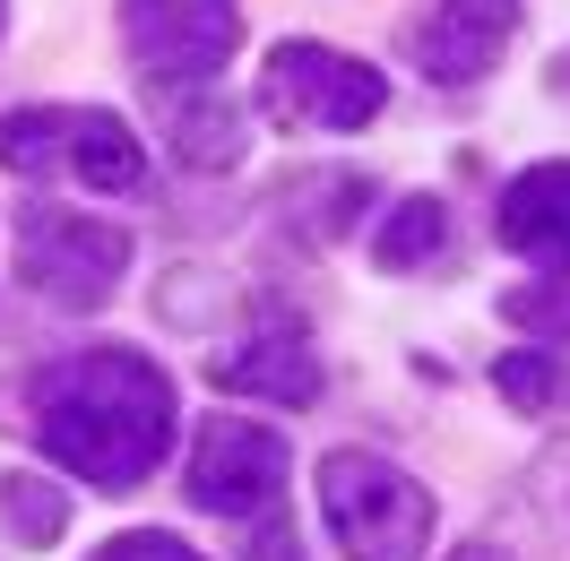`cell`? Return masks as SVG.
<instances>
[{
	"mask_svg": "<svg viewBox=\"0 0 570 561\" xmlns=\"http://www.w3.org/2000/svg\"><path fill=\"white\" fill-rule=\"evenodd\" d=\"M121 43L156 87H208L243 43V0H121Z\"/></svg>",
	"mask_w": 570,
	"mask_h": 561,
	"instance_id": "obj_6",
	"label": "cell"
},
{
	"mask_svg": "<svg viewBox=\"0 0 570 561\" xmlns=\"http://www.w3.org/2000/svg\"><path fill=\"white\" fill-rule=\"evenodd\" d=\"M381 105H390V78L312 36H285L259 70V112L285 130H363V121H381Z\"/></svg>",
	"mask_w": 570,
	"mask_h": 561,
	"instance_id": "obj_4",
	"label": "cell"
},
{
	"mask_svg": "<svg viewBox=\"0 0 570 561\" xmlns=\"http://www.w3.org/2000/svg\"><path fill=\"white\" fill-rule=\"evenodd\" d=\"M501 312L519 319V328H544V337H570V294H562V277H553V285H519V294H501Z\"/></svg>",
	"mask_w": 570,
	"mask_h": 561,
	"instance_id": "obj_16",
	"label": "cell"
},
{
	"mask_svg": "<svg viewBox=\"0 0 570 561\" xmlns=\"http://www.w3.org/2000/svg\"><path fill=\"white\" fill-rule=\"evenodd\" d=\"M18 277L36 285L43 303H61V312H105L112 285L130 277V234L96 225L78 208H27V225H18Z\"/></svg>",
	"mask_w": 570,
	"mask_h": 561,
	"instance_id": "obj_5",
	"label": "cell"
},
{
	"mask_svg": "<svg viewBox=\"0 0 570 561\" xmlns=\"http://www.w3.org/2000/svg\"><path fill=\"white\" fill-rule=\"evenodd\" d=\"M519 36V0H424L406 18V52L432 87H475Z\"/></svg>",
	"mask_w": 570,
	"mask_h": 561,
	"instance_id": "obj_7",
	"label": "cell"
},
{
	"mask_svg": "<svg viewBox=\"0 0 570 561\" xmlns=\"http://www.w3.org/2000/svg\"><path fill=\"white\" fill-rule=\"evenodd\" d=\"M441 243H450V208H441L432 190H415V199H397V208H390V225H381L372 259H381V268H424Z\"/></svg>",
	"mask_w": 570,
	"mask_h": 561,
	"instance_id": "obj_13",
	"label": "cell"
},
{
	"mask_svg": "<svg viewBox=\"0 0 570 561\" xmlns=\"http://www.w3.org/2000/svg\"><path fill=\"white\" fill-rule=\"evenodd\" d=\"M285 475H294V457H285V432L259 415H208L199 423V441H190V510H208V519H234V526H259L285 510Z\"/></svg>",
	"mask_w": 570,
	"mask_h": 561,
	"instance_id": "obj_3",
	"label": "cell"
},
{
	"mask_svg": "<svg viewBox=\"0 0 570 561\" xmlns=\"http://www.w3.org/2000/svg\"><path fill=\"white\" fill-rule=\"evenodd\" d=\"M27 423L52 466L96 492H139L174 450V381L139 346H87L43 363L27 388Z\"/></svg>",
	"mask_w": 570,
	"mask_h": 561,
	"instance_id": "obj_1",
	"label": "cell"
},
{
	"mask_svg": "<svg viewBox=\"0 0 570 561\" xmlns=\"http://www.w3.org/2000/svg\"><path fill=\"white\" fill-rule=\"evenodd\" d=\"M70 165V112H0V174H52Z\"/></svg>",
	"mask_w": 570,
	"mask_h": 561,
	"instance_id": "obj_12",
	"label": "cell"
},
{
	"mask_svg": "<svg viewBox=\"0 0 570 561\" xmlns=\"http://www.w3.org/2000/svg\"><path fill=\"white\" fill-rule=\"evenodd\" d=\"M450 561H501V553H493V544H466V553H450Z\"/></svg>",
	"mask_w": 570,
	"mask_h": 561,
	"instance_id": "obj_19",
	"label": "cell"
},
{
	"mask_svg": "<svg viewBox=\"0 0 570 561\" xmlns=\"http://www.w3.org/2000/svg\"><path fill=\"white\" fill-rule=\"evenodd\" d=\"M493 388L519 406V415H562V406H570V363H562V354H544V346H510L493 363Z\"/></svg>",
	"mask_w": 570,
	"mask_h": 561,
	"instance_id": "obj_11",
	"label": "cell"
},
{
	"mask_svg": "<svg viewBox=\"0 0 570 561\" xmlns=\"http://www.w3.org/2000/svg\"><path fill=\"white\" fill-rule=\"evenodd\" d=\"M321 519L346 561H424L432 492L381 450H328L321 457Z\"/></svg>",
	"mask_w": 570,
	"mask_h": 561,
	"instance_id": "obj_2",
	"label": "cell"
},
{
	"mask_svg": "<svg viewBox=\"0 0 570 561\" xmlns=\"http://www.w3.org/2000/svg\"><path fill=\"white\" fill-rule=\"evenodd\" d=\"M174 156L199 165V174H225V165L243 156V112L225 105V96H216V105H181L174 112Z\"/></svg>",
	"mask_w": 570,
	"mask_h": 561,
	"instance_id": "obj_14",
	"label": "cell"
},
{
	"mask_svg": "<svg viewBox=\"0 0 570 561\" xmlns=\"http://www.w3.org/2000/svg\"><path fill=\"white\" fill-rule=\"evenodd\" d=\"M250 561H303V544H294V526L259 519V526H250Z\"/></svg>",
	"mask_w": 570,
	"mask_h": 561,
	"instance_id": "obj_18",
	"label": "cell"
},
{
	"mask_svg": "<svg viewBox=\"0 0 570 561\" xmlns=\"http://www.w3.org/2000/svg\"><path fill=\"white\" fill-rule=\"evenodd\" d=\"M493 234L519 259H535L544 277H570V165H528V174L501 190Z\"/></svg>",
	"mask_w": 570,
	"mask_h": 561,
	"instance_id": "obj_9",
	"label": "cell"
},
{
	"mask_svg": "<svg viewBox=\"0 0 570 561\" xmlns=\"http://www.w3.org/2000/svg\"><path fill=\"white\" fill-rule=\"evenodd\" d=\"M70 174L87 181V190L130 199V190H147V147L130 139V121H121V112L78 105V112H70Z\"/></svg>",
	"mask_w": 570,
	"mask_h": 561,
	"instance_id": "obj_10",
	"label": "cell"
},
{
	"mask_svg": "<svg viewBox=\"0 0 570 561\" xmlns=\"http://www.w3.org/2000/svg\"><path fill=\"white\" fill-rule=\"evenodd\" d=\"M208 381L225 397H268V406H312L321 397V354L303 337V319H259L234 354H216Z\"/></svg>",
	"mask_w": 570,
	"mask_h": 561,
	"instance_id": "obj_8",
	"label": "cell"
},
{
	"mask_svg": "<svg viewBox=\"0 0 570 561\" xmlns=\"http://www.w3.org/2000/svg\"><path fill=\"white\" fill-rule=\"evenodd\" d=\"M87 561H199L181 535H165V526H130V535H112L105 553H87Z\"/></svg>",
	"mask_w": 570,
	"mask_h": 561,
	"instance_id": "obj_17",
	"label": "cell"
},
{
	"mask_svg": "<svg viewBox=\"0 0 570 561\" xmlns=\"http://www.w3.org/2000/svg\"><path fill=\"white\" fill-rule=\"evenodd\" d=\"M70 519V492L43 484V475H0V526H9V544H52Z\"/></svg>",
	"mask_w": 570,
	"mask_h": 561,
	"instance_id": "obj_15",
	"label": "cell"
}]
</instances>
